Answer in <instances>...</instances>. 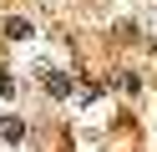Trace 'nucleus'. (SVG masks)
Returning a JSON list of instances; mask_svg holds the SVG:
<instances>
[{
  "label": "nucleus",
  "instance_id": "obj_2",
  "mask_svg": "<svg viewBox=\"0 0 157 152\" xmlns=\"http://www.w3.org/2000/svg\"><path fill=\"white\" fill-rule=\"evenodd\" d=\"M0 137H5V142H21L25 137V122L21 117H0Z\"/></svg>",
  "mask_w": 157,
  "mask_h": 152
},
{
  "label": "nucleus",
  "instance_id": "obj_3",
  "mask_svg": "<svg viewBox=\"0 0 157 152\" xmlns=\"http://www.w3.org/2000/svg\"><path fill=\"white\" fill-rule=\"evenodd\" d=\"M0 96H15V81H10V71H0Z\"/></svg>",
  "mask_w": 157,
  "mask_h": 152
},
{
  "label": "nucleus",
  "instance_id": "obj_1",
  "mask_svg": "<svg viewBox=\"0 0 157 152\" xmlns=\"http://www.w3.org/2000/svg\"><path fill=\"white\" fill-rule=\"evenodd\" d=\"M41 81H46V91H51V96H71V76H61V71L41 66Z\"/></svg>",
  "mask_w": 157,
  "mask_h": 152
}]
</instances>
